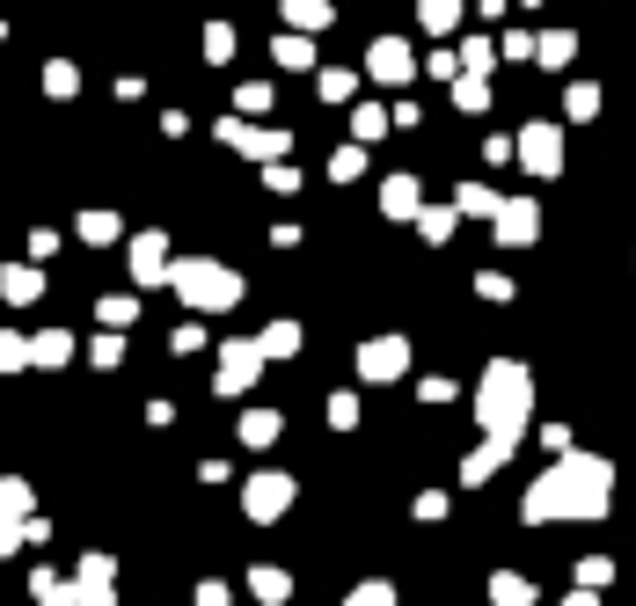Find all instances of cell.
<instances>
[{
	"label": "cell",
	"instance_id": "obj_18",
	"mask_svg": "<svg viewBox=\"0 0 636 606\" xmlns=\"http://www.w3.org/2000/svg\"><path fill=\"white\" fill-rule=\"evenodd\" d=\"M37 606H73V585H59V570H30Z\"/></svg>",
	"mask_w": 636,
	"mask_h": 606
},
{
	"label": "cell",
	"instance_id": "obj_3",
	"mask_svg": "<svg viewBox=\"0 0 636 606\" xmlns=\"http://www.w3.org/2000/svg\"><path fill=\"white\" fill-rule=\"evenodd\" d=\"M169 285H176L198 314H220V307H234V300H242V277H234L228 263H212V256H183L176 271H169Z\"/></svg>",
	"mask_w": 636,
	"mask_h": 606
},
{
	"label": "cell",
	"instance_id": "obj_30",
	"mask_svg": "<svg viewBox=\"0 0 636 606\" xmlns=\"http://www.w3.org/2000/svg\"><path fill=\"white\" fill-rule=\"evenodd\" d=\"M169 351H176V358H191V351H205V330H198V322H183V330L169 336Z\"/></svg>",
	"mask_w": 636,
	"mask_h": 606
},
{
	"label": "cell",
	"instance_id": "obj_25",
	"mask_svg": "<svg viewBox=\"0 0 636 606\" xmlns=\"http://www.w3.org/2000/svg\"><path fill=\"white\" fill-rule=\"evenodd\" d=\"M81 242H118V220L110 212H81Z\"/></svg>",
	"mask_w": 636,
	"mask_h": 606
},
{
	"label": "cell",
	"instance_id": "obj_20",
	"mask_svg": "<svg viewBox=\"0 0 636 606\" xmlns=\"http://www.w3.org/2000/svg\"><path fill=\"white\" fill-rule=\"evenodd\" d=\"M381 205H388V220H410V212H417V183H410V175H395L388 191H381Z\"/></svg>",
	"mask_w": 636,
	"mask_h": 606
},
{
	"label": "cell",
	"instance_id": "obj_1",
	"mask_svg": "<svg viewBox=\"0 0 636 606\" xmlns=\"http://www.w3.org/2000/svg\"><path fill=\"white\" fill-rule=\"evenodd\" d=\"M607 497H615V468L600 453H564L542 483L527 489V526H548V519H607Z\"/></svg>",
	"mask_w": 636,
	"mask_h": 606
},
{
	"label": "cell",
	"instance_id": "obj_2",
	"mask_svg": "<svg viewBox=\"0 0 636 606\" xmlns=\"http://www.w3.org/2000/svg\"><path fill=\"white\" fill-rule=\"evenodd\" d=\"M527 416H534V373L519 358H491L483 365V387H476V424L491 438H513L519 446Z\"/></svg>",
	"mask_w": 636,
	"mask_h": 606
},
{
	"label": "cell",
	"instance_id": "obj_36",
	"mask_svg": "<svg viewBox=\"0 0 636 606\" xmlns=\"http://www.w3.org/2000/svg\"><path fill=\"white\" fill-rule=\"evenodd\" d=\"M476 293H483V300H513V277H497V271H483V277H476Z\"/></svg>",
	"mask_w": 636,
	"mask_h": 606
},
{
	"label": "cell",
	"instance_id": "obj_38",
	"mask_svg": "<svg viewBox=\"0 0 636 606\" xmlns=\"http://www.w3.org/2000/svg\"><path fill=\"white\" fill-rule=\"evenodd\" d=\"M198 606H234V592L220 585V577H205V585H198Z\"/></svg>",
	"mask_w": 636,
	"mask_h": 606
},
{
	"label": "cell",
	"instance_id": "obj_22",
	"mask_svg": "<svg viewBox=\"0 0 636 606\" xmlns=\"http://www.w3.org/2000/svg\"><path fill=\"white\" fill-rule=\"evenodd\" d=\"M95 314H103V330H132V314H140V307H132V293H103V307H95Z\"/></svg>",
	"mask_w": 636,
	"mask_h": 606
},
{
	"label": "cell",
	"instance_id": "obj_32",
	"mask_svg": "<svg viewBox=\"0 0 636 606\" xmlns=\"http://www.w3.org/2000/svg\"><path fill=\"white\" fill-rule=\"evenodd\" d=\"M315 59V44H301V37H279V67H307Z\"/></svg>",
	"mask_w": 636,
	"mask_h": 606
},
{
	"label": "cell",
	"instance_id": "obj_15",
	"mask_svg": "<svg viewBox=\"0 0 636 606\" xmlns=\"http://www.w3.org/2000/svg\"><path fill=\"white\" fill-rule=\"evenodd\" d=\"M249 592H256V599H264V606H279L285 592H293V577H285L279 563H256V570H249Z\"/></svg>",
	"mask_w": 636,
	"mask_h": 606
},
{
	"label": "cell",
	"instance_id": "obj_14",
	"mask_svg": "<svg viewBox=\"0 0 636 606\" xmlns=\"http://www.w3.org/2000/svg\"><path fill=\"white\" fill-rule=\"evenodd\" d=\"M220 139H228V147H242V154H285V139L279 132H242V124H220Z\"/></svg>",
	"mask_w": 636,
	"mask_h": 606
},
{
	"label": "cell",
	"instance_id": "obj_4",
	"mask_svg": "<svg viewBox=\"0 0 636 606\" xmlns=\"http://www.w3.org/2000/svg\"><path fill=\"white\" fill-rule=\"evenodd\" d=\"M256 373H264V344H256V336H228V344H220V373H212V395H249V387H256Z\"/></svg>",
	"mask_w": 636,
	"mask_h": 606
},
{
	"label": "cell",
	"instance_id": "obj_11",
	"mask_svg": "<svg viewBox=\"0 0 636 606\" xmlns=\"http://www.w3.org/2000/svg\"><path fill=\"white\" fill-rule=\"evenodd\" d=\"M67 358H73V336L67 330H37L30 336V365H37V373H59Z\"/></svg>",
	"mask_w": 636,
	"mask_h": 606
},
{
	"label": "cell",
	"instance_id": "obj_19",
	"mask_svg": "<svg viewBox=\"0 0 636 606\" xmlns=\"http://www.w3.org/2000/svg\"><path fill=\"white\" fill-rule=\"evenodd\" d=\"M373 73H381V81H403V73H410V52L395 44V37H388V44H373Z\"/></svg>",
	"mask_w": 636,
	"mask_h": 606
},
{
	"label": "cell",
	"instance_id": "obj_5",
	"mask_svg": "<svg viewBox=\"0 0 636 606\" xmlns=\"http://www.w3.org/2000/svg\"><path fill=\"white\" fill-rule=\"evenodd\" d=\"M301 497V483H293V475H279V468H264V475H249L242 483V512L256 526H271V519H285V504Z\"/></svg>",
	"mask_w": 636,
	"mask_h": 606
},
{
	"label": "cell",
	"instance_id": "obj_31",
	"mask_svg": "<svg viewBox=\"0 0 636 606\" xmlns=\"http://www.w3.org/2000/svg\"><path fill=\"white\" fill-rule=\"evenodd\" d=\"M285 16H293V22H307V30H315V22H330V8H322V0H285Z\"/></svg>",
	"mask_w": 636,
	"mask_h": 606
},
{
	"label": "cell",
	"instance_id": "obj_29",
	"mask_svg": "<svg viewBox=\"0 0 636 606\" xmlns=\"http://www.w3.org/2000/svg\"><path fill=\"white\" fill-rule=\"evenodd\" d=\"M330 424H336V432H352V424H359V395H330Z\"/></svg>",
	"mask_w": 636,
	"mask_h": 606
},
{
	"label": "cell",
	"instance_id": "obj_17",
	"mask_svg": "<svg viewBox=\"0 0 636 606\" xmlns=\"http://www.w3.org/2000/svg\"><path fill=\"white\" fill-rule=\"evenodd\" d=\"M491 599H497V606H534V585H527L519 570H497V577H491Z\"/></svg>",
	"mask_w": 636,
	"mask_h": 606
},
{
	"label": "cell",
	"instance_id": "obj_21",
	"mask_svg": "<svg viewBox=\"0 0 636 606\" xmlns=\"http://www.w3.org/2000/svg\"><path fill=\"white\" fill-rule=\"evenodd\" d=\"M30 483H22V475H0V512H16V519H30Z\"/></svg>",
	"mask_w": 636,
	"mask_h": 606
},
{
	"label": "cell",
	"instance_id": "obj_23",
	"mask_svg": "<svg viewBox=\"0 0 636 606\" xmlns=\"http://www.w3.org/2000/svg\"><path fill=\"white\" fill-rule=\"evenodd\" d=\"M344 606H395V592H388V577H366V585L344 592Z\"/></svg>",
	"mask_w": 636,
	"mask_h": 606
},
{
	"label": "cell",
	"instance_id": "obj_13",
	"mask_svg": "<svg viewBox=\"0 0 636 606\" xmlns=\"http://www.w3.org/2000/svg\"><path fill=\"white\" fill-rule=\"evenodd\" d=\"M279 432H285V416H279V410H249V416H242V446H256V453L279 446Z\"/></svg>",
	"mask_w": 636,
	"mask_h": 606
},
{
	"label": "cell",
	"instance_id": "obj_24",
	"mask_svg": "<svg viewBox=\"0 0 636 606\" xmlns=\"http://www.w3.org/2000/svg\"><path fill=\"white\" fill-rule=\"evenodd\" d=\"M22 365H30V336L0 330V373H22Z\"/></svg>",
	"mask_w": 636,
	"mask_h": 606
},
{
	"label": "cell",
	"instance_id": "obj_35",
	"mask_svg": "<svg viewBox=\"0 0 636 606\" xmlns=\"http://www.w3.org/2000/svg\"><path fill=\"white\" fill-rule=\"evenodd\" d=\"M564 59H571V37H564V30L542 37V67H564Z\"/></svg>",
	"mask_w": 636,
	"mask_h": 606
},
{
	"label": "cell",
	"instance_id": "obj_8",
	"mask_svg": "<svg viewBox=\"0 0 636 606\" xmlns=\"http://www.w3.org/2000/svg\"><path fill=\"white\" fill-rule=\"evenodd\" d=\"M505 461H513V438H483L476 453H468V461H461V483L476 489V483H491L497 468H505Z\"/></svg>",
	"mask_w": 636,
	"mask_h": 606
},
{
	"label": "cell",
	"instance_id": "obj_16",
	"mask_svg": "<svg viewBox=\"0 0 636 606\" xmlns=\"http://www.w3.org/2000/svg\"><path fill=\"white\" fill-rule=\"evenodd\" d=\"M256 344H264V358H293V351H301L307 336H301V322H271V330L256 336Z\"/></svg>",
	"mask_w": 636,
	"mask_h": 606
},
{
	"label": "cell",
	"instance_id": "obj_33",
	"mask_svg": "<svg viewBox=\"0 0 636 606\" xmlns=\"http://www.w3.org/2000/svg\"><path fill=\"white\" fill-rule=\"evenodd\" d=\"M424 220V242H446V234H454V212H417Z\"/></svg>",
	"mask_w": 636,
	"mask_h": 606
},
{
	"label": "cell",
	"instance_id": "obj_12",
	"mask_svg": "<svg viewBox=\"0 0 636 606\" xmlns=\"http://www.w3.org/2000/svg\"><path fill=\"white\" fill-rule=\"evenodd\" d=\"M0 293H8V307H30V300L44 293V271H30V263H8V271H0Z\"/></svg>",
	"mask_w": 636,
	"mask_h": 606
},
{
	"label": "cell",
	"instance_id": "obj_39",
	"mask_svg": "<svg viewBox=\"0 0 636 606\" xmlns=\"http://www.w3.org/2000/svg\"><path fill=\"white\" fill-rule=\"evenodd\" d=\"M417 519H424V526L446 519V497H440V489H424V497H417Z\"/></svg>",
	"mask_w": 636,
	"mask_h": 606
},
{
	"label": "cell",
	"instance_id": "obj_9",
	"mask_svg": "<svg viewBox=\"0 0 636 606\" xmlns=\"http://www.w3.org/2000/svg\"><path fill=\"white\" fill-rule=\"evenodd\" d=\"M132 277H140V285H169V242H161V234H140V242H132Z\"/></svg>",
	"mask_w": 636,
	"mask_h": 606
},
{
	"label": "cell",
	"instance_id": "obj_37",
	"mask_svg": "<svg viewBox=\"0 0 636 606\" xmlns=\"http://www.w3.org/2000/svg\"><path fill=\"white\" fill-rule=\"evenodd\" d=\"M461 212H497V198L483 191V183H468V191H461Z\"/></svg>",
	"mask_w": 636,
	"mask_h": 606
},
{
	"label": "cell",
	"instance_id": "obj_10",
	"mask_svg": "<svg viewBox=\"0 0 636 606\" xmlns=\"http://www.w3.org/2000/svg\"><path fill=\"white\" fill-rule=\"evenodd\" d=\"M534 234H542V212L527 205V198H519V205H497V242H534Z\"/></svg>",
	"mask_w": 636,
	"mask_h": 606
},
{
	"label": "cell",
	"instance_id": "obj_26",
	"mask_svg": "<svg viewBox=\"0 0 636 606\" xmlns=\"http://www.w3.org/2000/svg\"><path fill=\"white\" fill-rule=\"evenodd\" d=\"M89 358L103 365V373H110V365H124V336H95V344H89Z\"/></svg>",
	"mask_w": 636,
	"mask_h": 606
},
{
	"label": "cell",
	"instance_id": "obj_7",
	"mask_svg": "<svg viewBox=\"0 0 636 606\" xmlns=\"http://www.w3.org/2000/svg\"><path fill=\"white\" fill-rule=\"evenodd\" d=\"M519 154H527L534 175H556L564 169V139H556V124H527V132H519Z\"/></svg>",
	"mask_w": 636,
	"mask_h": 606
},
{
	"label": "cell",
	"instance_id": "obj_34",
	"mask_svg": "<svg viewBox=\"0 0 636 606\" xmlns=\"http://www.w3.org/2000/svg\"><path fill=\"white\" fill-rule=\"evenodd\" d=\"M454 16H461L454 0H424V22H432V30H454Z\"/></svg>",
	"mask_w": 636,
	"mask_h": 606
},
{
	"label": "cell",
	"instance_id": "obj_27",
	"mask_svg": "<svg viewBox=\"0 0 636 606\" xmlns=\"http://www.w3.org/2000/svg\"><path fill=\"white\" fill-rule=\"evenodd\" d=\"M607 577H615V563H607V555H585V563H578V585H593V592H600Z\"/></svg>",
	"mask_w": 636,
	"mask_h": 606
},
{
	"label": "cell",
	"instance_id": "obj_40",
	"mask_svg": "<svg viewBox=\"0 0 636 606\" xmlns=\"http://www.w3.org/2000/svg\"><path fill=\"white\" fill-rule=\"evenodd\" d=\"M564 606H593V585H585V592H571V599Z\"/></svg>",
	"mask_w": 636,
	"mask_h": 606
},
{
	"label": "cell",
	"instance_id": "obj_28",
	"mask_svg": "<svg viewBox=\"0 0 636 606\" xmlns=\"http://www.w3.org/2000/svg\"><path fill=\"white\" fill-rule=\"evenodd\" d=\"M22 526H30V519H16V512H0V555H16L22 541H30V534H22Z\"/></svg>",
	"mask_w": 636,
	"mask_h": 606
},
{
	"label": "cell",
	"instance_id": "obj_6",
	"mask_svg": "<svg viewBox=\"0 0 636 606\" xmlns=\"http://www.w3.org/2000/svg\"><path fill=\"white\" fill-rule=\"evenodd\" d=\"M410 365V336H366L359 344V381H395Z\"/></svg>",
	"mask_w": 636,
	"mask_h": 606
}]
</instances>
